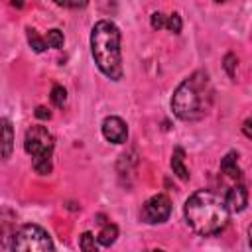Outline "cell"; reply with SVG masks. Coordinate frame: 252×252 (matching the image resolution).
Returning <instances> with one entry per match:
<instances>
[{"instance_id": "obj_1", "label": "cell", "mask_w": 252, "mask_h": 252, "mask_svg": "<svg viewBox=\"0 0 252 252\" xmlns=\"http://www.w3.org/2000/svg\"><path fill=\"white\" fill-rule=\"evenodd\" d=\"M215 91L207 71H195L183 79L171 96V110L179 120L195 122L211 112Z\"/></svg>"}, {"instance_id": "obj_2", "label": "cell", "mask_w": 252, "mask_h": 252, "mask_svg": "<svg viewBox=\"0 0 252 252\" xmlns=\"http://www.w3.org/2000/svg\"><path fill=\"white\" fill-rule=\"evenodd\" d=\"M228 207L213 191L199 189L185 201L183 215L193 232L199 236H215L228 224Z\"/></svg>"}, {"instance_id": "obj_3", "label": "cell", "mask_w": 252, "mask_h": 252, "mask_svg": "<svg viewBox=\"0 0 252 252\" xmlns=\"http://www.w3.org/2000/svg\"><path fill=\"white\" fill-rule=\"evenodd\" d=\"M91 53L98 71L110 81H120L122 51H120V30L110 20H98L91 30Z\"/></svg>"}, {"instance_id": "obj_4", "label": "cell", "mask_w": 252, "mask_h": 252, "mask_svg": "<svg viewBox=\"0 0 252 252\" xmlns=\"http://www.w3.org/2000/svg\"><path fill=\"white\" fill-rule=\"evenodd\" d=\"M53 148H55V138L45 126L33 124L26 130L24 150L32 156V167H33L35 173H39V175H49L51 173Z\"/></svg>"}, {"instance_id": "obj_5", "label": "cell", "mask_w": 252, "mask_h": 252, "mask_svg": "<svg viewBox=\"0 0 252 252\" xmlns=\"http://www.w3.org/2000/svg\"><path fill=\"white\" fill-rule=\"evenodd\" d=\"M12 252H55L53 240L45 228L39 224H22L12 234Z\"/></svg>"}, {"instance_id": "obj_6", "label": "cell", "mask_w": 252, "mask_h": 252, "mask_svg": "<svg viewBox=\"0 0 252 252\" xmlns=\"http://www.w3.org/2000/svg\"><path fill=\"white\" fill-rule=\"evenodd\" d=\"M171 215V201L167 195L163 193H158L154 197H150L144 205H142V220L148 222V224H161L169 219Z\"/></svg>"}, {"instance_id": "obj_7", "label": "cell", "mask_w": 252, "mask_h": 252, "mask_svg": "<svg viewBox=\"0 0 252 252\" xmlns=\"http://www.w3.org/2000/svg\"><path fill=\"white\" fill-rule=\"evenodd\" d=\"M102 136L110 144H124L128 138V126L120 116H106L102 120Z\"/></svg>"}, {"instance_id": "obj_8", "label": "cell", "mask_w": 252, "mask_h": 252, "mask_svg": "<svg viewBox=\"0 0 252 252\" xmlns=\"http://www.w3.org/2000/svg\"><path fill=\"white\" fill-rule=\"evenodd\" d=\"M224 203H226V207H228L230 213H242L246 209V203H248V193H246L244 185L242 183L232 185L228 189V193H226Z\"/></svg>"}, {"instance_id": "obj_9", "label": "cell", "mask_w": 252, "mask_h": 252, "mask_svg": "<svg viewBox=\"0 0 252 252\" xmlns=\"http://www.w3.org/2000/svg\"><path fill=\"white\" fill-rule=\"evenodd\" d=\"M150 22H152V28L154 30H163L165 28V30H169L173 33H179L181 32V18H179L177 12H173L169 16H165L163 12H154L152 18H150Z\"/></svg>"}, {"instance_id": "obj_10", "label": "cell", "mask_w": 252, "mask_h": 252, "mask_svg": "<svg viewBox=\"0 0 252 252\" xmlns=\"http://www.w3.org/2000/svg\"><path fill=\"white\" fill-rule=\"evenodd\" d=\"M236 158H238L236 152H228V154L222 158V161H220V169H222V173H226V177H230L232 181L240 183L242 173H240V167H238V163H236Z\"/></svg>"}, {"instance_id": "obj_11", "label": "cell", "mask_w": 252, "mask_h": 252, "mask_svg": "<svg viewBox=\"0 0 252 252\" xmlns=\"http://www.w3.org/2000/svg\"><path fill=\"white\" fill-rule=\"evenodd\" d=\"M171 169L179 179H183V181L189 179V169L185 167V152H183V148H175L173 150V154H171Z\"/></svg>"}, {"instance_id": "obj_12", "label": "cell", "mask_w": 252, "mask_h": 252, "mask_svg": "<svg viewBox=\"0 0 252 252\" xmlns=\"http://www.w3.org/2000/svg\"><path fill=\"white\" fill-rule=\"evenodd\" d=\"M116 238H118V226L112 222H104L100 232L96 234V240L100 246H112L116 242Z\"/></svg>"}, {"instance_id": "obj_13", "label": "cell", "mask_w": 252, "mask_h": 252, "mask_svg": "<svg viewBox=\"0 0 252 252\" xmlns=\"http://www.w3.org/2000/svg\"><path fill=\"white\" fill-rule=\"evenodd\" d=\"M2 134H4V148H2V158L8 159L12 154V146H14V130L8 118H2Z\"/></svg>"}, {"instance_id": "obj_14", "label": "cell", "mask_w": 252, "mask_h": 252, "mask_svg": "<svg viewBox=\"0 0 252 252\" xmlns=\"http://www.w3.org/2000/svg\"><path fill=\"white\" fill-rule=\"evenodd\" d=\"M79 248L81 252H98V240L93 236V232H83L79 236Z\"/></svg>"}, {"instance_id": "obj_15", "label": "cell", "mask_w": 252, "mask_h": 252, "mask_svg": "<svg viewBox=\"0 0 252 252\" xmlns=\"http://www.w3.org/2000/svg\"><path fill=\"white\" fill-rule=\"evenodd\" d=\"M28 41H30V45H32V49H33L35 53H41V51L47 47V41L41 39L33 28H28Z\"/></svg>"}, {"instance_id": "obj_16", "label": "cell", "mask_w": 252, "mask_h": 252, "mask_svg": "<svg viewBox=\"0 0 252 252\" xmlns=\"http://www.w3.org/2000/svg\"><path fill=\"white\" fill-rule=\"evenodd\" d=\"M49 98H51V102H53L57 108H63V106H65V100H67V93H65V89H63L61 85H53Z\"/></svg>"}, {"instance_id": "obj_17", "label": "cell", "mask_w": 252, "mask_h": 252, "mask_svg": "<svg viewBox=\"0 0 252 252\" xmlns=\"http://www.w3.org/2000/svg\"><path fill=\"white\" fill-rule=\"evenodd\" d=\"M45 41H47V45L53 47V49L63 47V32H59V30H49Z\"/></svg>"}, {"instance_id": "obj_18", "label": "cell", "mask_w": 252, "mask_h": 252, "mask_svg": "<svg viewBox=\"0 0 252 252\" xmlns=\"http://www.w3.org/2000/svg\"><path fill=\"white\" fill-rule=\"evenodd\" d=\"M236 57L232 55V53H226L224 55V69H226V73H228V77L230 79H234V75H236Z\"/></svg>"}, {"instance_id": "obj_19", "label": "cell", "mask_w": 252, "mask_h": 252, "mask_svg": "<svg viewBox=\"0 0 252 252\" xmlns=\"http://www.w3.org/2000/svg\"><path fill=\"white\" fill-rule=\"evenodd\" d=\"M35 116L41 118V120H49V118H51V112H49L45 106H37V108H35Z\"/></svg>"}, {"instance_id": "obj_20", "label": "cell", "mask_w": 252, "mask_h": 252, "mask_svg": "<svg viewBox=\"0 0 252 252\" xmlns=\"http://www.w3.org/2000/svg\"><path fill=\"white\" fill-rule=\"evenodd\" d=\"M242 132H244L246 138H252V116L244 120V124H242Z\"/></svg>"}, {"instance_id": "obj_21", "label": "cell", "mask_w": 252, "mask_h": 252, "mask_svg": "<svg viewBox=\"0 0 252 252\" xmlns=\"http://www.w3.org/2000/svg\"><path fill=\"white\" fill-rule=\"evenodd\" d=\"M57 4L59 6H65V8H85L87 6L85 2H61V0H57Z\"/></svg>"}, {"instance_id": "obj_22", "label": "cell", "mask_w": 252, "mask_h": 252, "mask_svg": "<svg viewBox=\"0 0 252 252\" xmlns=\"http://www.w3.org/2000/svg\"><path fill=\"white\" fill-rule=\"evenodd\" d=\"M248 244H250V248H252V224H250V228H248Z\"/></svg>"}, {"instance_id": "obj_23", "label": "cell", "mask_w": 252, "mask_h": 252, "mask_svg": "<svg viewBox=\"0 0 252 252\" xmlns=\"http://www.w3.org/2000/svg\"><path fill=\"white\" fill-rule=\"evenodd\" d=\"M152 252H163V250H159V248H156V250H152Z\"/></svg>"}]
</instances>
